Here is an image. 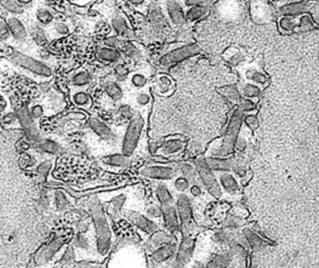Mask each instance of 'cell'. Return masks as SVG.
I'll return each mask as SVG.
<instances>
[{
  "mask_svg": "<svg viewBox=\"0 0 319 268\" xmlns=\"http://www.w3.org/2000/svg\"><path fill=\"white\" fill-rule=\"evenodd\" d=\"M90 210L95 221L96 236H97V249L99 253L106 254L111 246V231L109 224L106 220V215L102 210L99 202L92 201L90 203Z\"/></svg>",
  "mask_w": 319,
  "mask_h": 268,
  "instance_id": "obj_1",
  "label": "cell"
},
{
  "mask_svg": "<svg viewBox=\"0 0 319 268\" xmlns=\"http://www.w3.org/2000/svg\"><path fill=\"white\" fill-rule=\"evenodd\" d=\"M279 29L282 33H303L315 29H319L312 16L308 13H302L297 16H282L278 22Z\"/></svg>",
  "mask_w": 319,
  "mask_h": 268,
  "instance_id": "obj_2",
  "label": "cell"
},
{
  "mask_svg": "<svg viewBox=\"0 0 319 268\" xmlns=\"http://www.w3.org/2000/svg\"><path fill=\"white\" fill-rule=\"evenodd\" d=\"M242 117H243V110L236 109L231 118V122L229 124V127L223 138L222 145L217 151L213 152V155L217 157H224L226 155L232 153L235 147V143L236 142L237 133L241 125Z\"/></svg>",
  "mask_w": 319,
  "mask_h": 268,
  "instance_id": "obj_3",
  "label": "cell"
},
{
  "mask_svg": "<svg viewBox=\"0 0 319 268\" xmlns=\"http://www.w3.org/2000/svg\"><path fill=\"white\" fill-rule=\"evenodd\" d=\"M200 52V47L196 44L186 45L183 47H177L174 50L168 52L160 60V63L164 68H167L177 63H180L186 59L193 57Z\"/></svg>",
  "mask_w": 319,
  "mask_h": 268,
  "instance_id": "obj_4",
  "label": "cell"
},
{
  "mask_svg": "<svg viewBox=\"0 0 319 268\" xmlns=\"http://www.w3.org/2000/svg\"><path fill=\"white\" fill-rule=\"evenodd\" d=\"M142 128H143V121L141 117L138 115L134 116L128 126L123 140L122 153L125 156H130L135 149L139 137L141 135Z\"/></svg>",
  "mask_w": 319,
  "mask_h": 268,
  "instance_id": "obj_5",
  "label": "cell"
},
{
  "mask_svg": "<svg viewBox=\"0 0 319 268\" xmlns=\"http://www.w3.org/2000/svg\"><path fill=\"white\" fill-rule=\"evenodd\" d=\"M197 173L200 175L203 184L215 198L221 196V188L213 175L211 169L208 167L205 159H198L195 161Z\"/></svg>",
  "mask_w": 319,
  "mask_h": 268,
  "instance_id": "obj_6",
  "label": "cell"
},
{
  "mask_svg": "<svg viewBox=\"0 0 319 268\" xmlns=\"http://www.w3.org/2000/svg\"><path fill=\"white\" fill-rule=\"evenodd\" d=\"M12 61L15 63L23 66L24 68H27L35 74L42 75V76H50V70L45 66L44 64L36 62L33 59L29 58L27 56L22 55L20 53H14L12 56Z\"/></svg>",
  "mask_w": 319,
  "mask_h": 268,
  "instance_id": "obj_7",
  "label": "cell"
},
{
  "mask_svg": "<svg viewBox=\"0 0 319 268\" xmlns=\"http://www.w3.org/2000/svg\"><path fill=\"white\" fill-rule=\"evenodd\" d=\"M166 11L168 17L175 25L181 26L187 23L186 13L184 12L182 6L177 2V0H167Z\"/></svg>",
  "mask_w": 319,
  "mask_h": 268,
  "instance_id": "obj_8",
  "label": "cell"
},
{
  "mask_svg": "<svg viewBox=\"0 0 319 268\" xmlns=\"http://www.w3.org/2000/svg\"><path fill=\"white\" fill-rule=\"evenodd\" d=\"M153 89L157 94L168 96L175 90V82L168 75L160 74L154 79Z\"/></svg>",
  "mask_w": 319,
  "mask_h": 268,
  "instance_id": "obj_9",
  "label": "cell"
},
{
  "mask_svg": "<svg viewBox=\"0 0 319 268\" xmlns=\"http://www.w3.org/2000/svg\"><path fill=\"white\" fill-rule=\"evenodd\" d=\"M111 25L114 29V31L118 34V35L125 37V38H130V36H133V30L131 28L130 24L127 20V18L124 16L122 13H117L114 15L111 21Z\"/></svg>",
  "mask_w": 319,
  "mask_h": 268,
  "instance_id": "obj_10",
  "label": "cell"
},
{
  "mask_svg": "<svg viewBox=\"0 0 319 268\" xmlns=\"http://www.w3.org/2000/svg\"><path fill=\"white\" fill-rule=\"evenodd\" d=\"M177 212L184 226L189 227V224L191 223L192 212L189 205V199L187 196L185 195L179 196V198L177 199Z\"/></svg>",
  "mask_w": 319,
  "mask_h": 268,
  "instance_id": "obj_11",
  "label": "cell"
},
{
  "mask_svg": "<svg viewBox=\"0 0 319 268\" xmlns=\"http://www.w3.org/2000/svg\"><path fill=\"white\" fill-rule=\"evenodd\" d=\"M309 8V3L305 1H297L285 4L281 6L278 10V12L281 16H297L302 13L307 12Z\"/></svg>",
  "mask_w": 319,
  "mask_h": 268,
  "instance_id": "obj_12",
  "label": "cell"
},
{
  "mask_svg": "<svg viewBox=\"0 0 319 268\" xmlns=\"http://www.w3.org/2000/svg\"><path fill=\"white\" fill-rule=\"evenodd\" d=\"M127 216L136 226H138L140 229L147 233H155L159 229V226L157 224H155L154 222L150 221L145 216L137 212L129 211L127 212Z\"/></svg>",
  "mask_w": 319,
  "mask_h": 268,
  "instance_id": "obj_13",
  "label": "cell"
},
{
  "mask_svg": "<svg viewBox=\"0 0 319 268\" xmlns=\"http://www.w3.org/2000/svg\"><path fill=\"white\" fill-rule=\"evenodd\" d=\"M142 173L152 179H162V180H170L175 175V173L172 169L167 167H161V166L145 168Z\"/></svg>",
  "mask_w": 319,
  "mask_h": 268,
  "instance_id": "obj_14",
  "label": "cell"
},
{
  "mask_svg": "<svg viewBox=\"0 0 319 268\" xmlns=\"http://www.w3.org/2000/svg\"><path fill=\"white\" fill-rule=\"evenodd\" d=\"M194 248V239L191 237H185L181 243V247L177 255L178 267L185 266L190 259Z\"/></svg>",
  "mask_w": 319,
  "mask_h": 268,
  "instance_id": "obj_15",
  "label": "cell"
},
{
  "mask_svg": "<svg viewBox=\"0 0 319 268\" xmlns=\"http://www.w3.org/2000/svg\"><path fill=\"white\" fill-rule=\"evenodd\" d=\"M91 127L94 129L95 133L100 136L103 140L112 142L115 140V135L112 132V130L106 126V124L97 118H92L91 119Z\"/></svg>",
  "mask_w": 319,
  "mask_h": 268,
  "instance_id": "obj_16",
  "label": "cell"
},
{
  "mask_svg": "<svg viewBox=\"0 0 319 268\" xmlns=\"http://www.w3.org/2000/svg\"><path fill=\"white\" fill-rule=\"evenodd\" d=\"M177 251V246L175 244L163 245L162 247L157 248V250L152 253V260L156 263H163L175 254Z\"/></svg>",
  "mask_w": 319,
  "mask_h": 268,
  "instance_id": "obj_17",
  "label": "cell"
},
{
  "mask_svg": "<svg viewBox=\"0 0 319 268\" xmlns=\"http://www.w3.org/2000/svg\"><path fill=\"white\" fill-rule=\"evenodd\" d=\"M96 54L101 61L108 63H117L121 58L120 50H118L116 47H106L105 45L98 47Z\"/></svg>",
  "mask_w": 319,
  "mask_h": 268,
  "instance_id": "obj_18",
  "label": "cell"
},
{
  "mask_svg": "<svg viewBox=\"0 0 319 268\" xmlns=\"http://www.w3.org/2000/svg\"><path fill=\"white\" fill-rule=\"evenodd\" d=\"M185 147V143L179 139H170L167 140L163 143L162 147L159 150V154H162L163 156H171L176 155L179 152L182 151Z\"/></svg>",
  "mask_w": 319,
  "mask_h": 268,
  "instance_id": "obj_19",
  "label": "cell"
},
{
  "mask_svg": "<svg viewBox=\"0 0 319 268\" xmlns=\"http://www.w3.org/2000/svg\"><path fill=\"white\" fill-rule=\"evenodd\" d=\"M118 47L120 51H122V53L134 61H138L142 58L140 48L129 40H120Z\"/></svg>",
  "mask_w": 319,
  "mask_h": 268,
  "instance_id": "obj_20",
  "label": "cell"
},
{
  "mask_svg": "<svg viewBox=\"0 0 319 268\" xmlns=\"http://www.w3.org/2000/svg\"><path fill=\"white\" fill-rule=\"evenodd\" d=\"M238 91L240 94L243 96V98L253 100L257 99L260 94V89L255 84L250 82H245L241 83L239 85Z\"/></svg>",
  "mask_w": 319,
  "mask_h": 268,
  "instance_id": "obj_21",
  "label": "cell"
},
{
  "mask_svg": "<svg viewBox=\"0 0 319 268\" xmlns=\"http://www.w3.org/2000/svg\"><path fill=\"white\" fill-rule=\"evenodd\" d=\"M163 214L165 217L166 226L171 230H177L178 227V217L176 209L172 205L164 206Z\"/></svg>",
  "mask_w": 319,
  "mask_h": 268,
  "instance_id": "obj_22",
  "label": "cell"
},
{
  "mask_svg": "<svg viewBox=\"0 0 319 268\" xmlns=\"http://www.w3.org/2000/svg\"><path fill=\"white\" fill-rule=\"evenodd\" d=\"M8 25H9V29L12 32V35L16 39L24 40V38L27 36L24 25L18 19L14 18V17L10 18L8 20Z\"/></svg>",
  "mask_w": 319,
  "mask_h": 268,
  "instance_id": "obj_23",
  "label": "cell"
},
{
  "mask_svg": "<svg viewBox=\"0 0 319 268\" xmlns=\"http://www.w3.org/2000/svg\"><path fill=\"white\" fill-rule=\"evenodd\" d=\"M176 239L170 235H166L164 232H157L150 239V245L153 248H159L162 245L174 244Z\"/></svg>",
  "mask_w": 319,
  "mask_h": 268,
  "instance_id": "obj_24",
  "label": "cell"
},
{
  "mask_svg": "<svg viewBox=\"0 0 319 268\" xmlns=\"http://www.w3.org/2000/svg\"><path fill=\"white\" fill-rule=\"evenodd\" d=\"M102 162L108 165V166H112V167H125L127 166L130 160L129 158H127V156H125L124 154L123 155H119V154H117V155H113V156H108V157H106V158H102Z\"/></svg>",
  "mask_w": 319,
  "mask_h": 268,
  "instance_id": "obj_25",
  "label": "cell"
},
{
  "mask_svg": "<svg viewBox=\"0 0 319 268\" xmlns=\"http://www.w3.org/2000/svg\"><path fill=\"white\" fill-rule=\"evenodd\" d=\"M105 91L106 94L109 96V98L112 99L114 102H118L119 100H121L123 96V92L117 82H106Z\"/></svg>",
  "mask_w": 319,
  "mask_h": 268,
  "instance_id": "obj_26",
  "label": "cell"
},
{
  "mask_svg": "<svg viewBox=\"0 0 319 268\" xmlns=\"http://www.w3.org/2000/svg\"><path fill=\"white\" fill-rule=\"evenodd\" d=\"M224 58L227 62H229L233 65H238L240 64L244 60L245 55L244 53L237 47H230L226 50L224 54Z\"/></svg>",
  "mask_w": 319,
  "mask_h": 268,
  "instance_id": "obj_27",
  "label": "cell"
},
{
  "mask_svg": "<svg viewBox=\"0 0 319 268\" xmlns=\"http://www.w3.org/2000/svg\"><path fill=\"white\" fill-rule=\"evenodd\" d=\"M208 167L214 171H221L226 172L231 169L232 163L230 160L223 159V158H207L205 159Z\"/></svg>",
  "mask_w": 319,
  "mask_h": 268,
  "instance_id": "obj_28",
  "label": "cell"
},
{
  "mask_svg": "<svg viewBox=\"0 0 319 268\" xmlns=\"http://www.w3.org/2000/svg\"><path fill=\"white\" fill-rule=\"evenodd\" d=\"M245 77L250 83L255 85H263L267 82V77L263 72L258 69H248L245 73Z\"/></svg>",
  "mask_w": 319,
  "mask_h": 268,
  "instance_id": "obj_29",
  "label": "cell"
},
{
  "mask_svg": "<svg viewBox=\"0 0 319 268\" xmlns=\"http://www.w3.org/2000/svg\"><path fill=\"white\" fill-rule=\"evenodd\" d=\"M218 93L221 94L222 96H224L225 98H227L229 101L233 102V103H239L241 96H240V93L238 91L236 87H235L234 85H227L222 88H220L218 90Z\"/></svg>",
  "mask_w": 319,
  "mask_h": 268,
  "instance_id": "obj_30",
  "label": "cell"
},
{
  "mask_svg": "<svg viewBox=\"0 0 319 268\" xmlns=\"http://www.w3.org/2000/svg\"><path fill=\"white\" fill-rule=\"evenodd\" d=\"M73 102L77 106L88 108L92 105V99L90 95L84 91H78L72 96Z\"/></svg>",
  "mask_w": 319,
  "mask_h": 268,
  "instance_id": "obj_31",
  "label": "cell"
},
{
  "mask_svg": "<svg viewBox=\"0 0 319 268\" xmlns=\"http://www.w3.org/2000/svg\"><path fill=\"white\" fill-rule=\"evenodd\" d=\"M220 184L221 187L224 188L226 191L233 193L235 192L238 189V184L234 176L230 173H223L220 175Z\"/></svg>",
  "mask_w": 319,
  "mask_h": 268,
  "instance_id": "obj_32",
  "label": "cell"
},
{
  "mask_svg": "<svg viewBox=\"0 0 319 268\" xmlns=\"http://www.w3.org/2000/svg\"><path fill=\"white\" fill-rule=\"evenodd\" d=\"M204 13H205V9L202 6H200V5L192 6L186 12V20H187V22L193 23V22L201 19V17L204 15Z\"/></svg>",
  "mask_w": 319,
  "mask_h": 268,
  "instance_id": "obj_33",
  "label": "cell"
},
{
  "mask_svg": "<svg viewBox=\"0 0 319 268\" xmlns=\"http://www.w3.org/2000/svg\"><path fill=\"white\" fill-rule=\"evenodd\" d=\"M156 195L163 206H168L173 204V198L165 186H158L156 189Z\"/></svg>",
  "mask_w": 319,
  "mask_h": 268,
  "instance_id": "obj_34",
  "label": "cell"
},
{
  "mask_svg": "<svg viewBox=\"0 0 319 268\" xmlns=\"http://www.w3.org/2000/svg\"><path fill=\"white\" fill-rule=\"evenodd\" d=\"M90 82H91V77L88 74V72L85 70L79 71L72 78L73 85H75L77 87H85V86L89 85Z\"/></svg>",
  "mask_w": 319,
  "mask_h": 268,
  "instance_id": "obj_35",
  "label": "cell"
},
{
  "mask_svg": "<svg viewBox=\"0 0 319 268\" xmlns=\"http://www.w3.org/2000/svg\"><path fill=\"white\" fill-rule=\"evenodd\" d=\"M131 84L136 88V89H141L143 87L146 86L147 82H148V79L147 77L143 74V73H134L130 78Z\"/></svg>",
  "mask_w": 319,
  "mask_h": 268,
  "instance_id": "obj_36",
  "label": "cell"
},
{
  "mask_svg": "<svg viewBox=\"0 0 319 268\" xmlns=\"http://www.w3.org/2000/svg\"><path fill=\"white\" fill-rule=\"evenodd\" d=\"M230 259L225 254H218L213 258L212 261L208 264L209 268H224L229 265Z\"/></svg>",
  "mask_w": 319,
  "mask_h": 268,
  "instance_id": "obj_37",
  "label": "cell"
},
{
  "mask_svg": "<svg viewBox=\"0 0 319 268\" xmlns=\"http://www.w3.org/2000/svg\"><path fill=\"white\" fill-rule=\"evenodd\" d=\"M181 173L186 178H188L189 181H191L196 178L197 170L190 164H184L181 167Z\"/></svg>",
  "mask_w": 319,
  "mask_h": 268,
  "instance_id": "obj_38",
  "label": "cell"
},
{
  "mask_svg": "<svg viewBox=\"0 0 319 268\" xmlns=\"http://www.w3.org/2000/svg\"><path fill=\"white\" fill-rule=\"evenodd\" d=\"M37 20L43 24H48L51 23L53 16L51 14V12H49L48 10H40L37 12Z\"/></svg>",
  "mask_w": 319,
  "mask_h": 268,
  "instance_id": "obj_39",
  "label": "cell"
},
{
  "mask_svg": "<svg viewBox=\"0 0 319 268\" xmlns=\"http://www.w3.org/2000/svg\"><path fill=\"white\" fill-rule=\"evenodd\" d=\"M175 187L177 191L179 192H185L187 189L189 188V180L188 178L184 177H178L175 181Z\"/></svg>",
  "mask_w": 319,
  "mask_h": 268,
  "instance_id": "obj_40",
  "label": "cell"
},
{
  "mask_svg": "<svg viewBox=\"0 0 319 268\" xmlns=\"http://www.w3.org/2000/svg\"><path fill=\"white\" fill-rule=\"evenodd\" d=\"M135 101H136L137 105H140V106H146V105L151 104V97L147 92H141V93H138L136 95Z\"/></svg>",
  "mask_w": 319,
  "mask_h": 268,
  "instance_id": "obj_41",
  "label": "cell"
},
{
  "mask_svg": "<svg viewBox=\"0 0 319 268\" xmlns=\"http://www.w3.org/2000/svg\"><path fill=\"white\" fill-rule=\"evenodd\" d=\"M238 105H240L243 111H252L256 108V105L253 103V101L246 98H241Z\"/></svg>",
  "mask_w": 319,
  "mask_h": 268,
  "instance_id": "obj_42",
  "label": "cell"
},
{
  "mask_svg": "<svg viewBox=\"0 0 319 268\" xmlns=\"http://www.w3.org/2000/svg\"><path fill=\"white\" fill-rule=\"evenodd\" d=\"M115 73L118 79H123L129 75V69L126 66H124L123 64H117L115 66Z\"/></svg>",
  "mask_w": 319,
  "mask_h": 268,
  "instance_id": "obj_43",
  "label": "cell"
},
{
  "mask_svg": "<svg viewBox=\"0 0 319 268\" xmlns=\"http://www.w3.org/2000/svg\"><path fill=\"white\" fill-rule=\"evenodd\" d=\"M6 7L8 10H10L11 12H14V13H20L23 11L22 6L19 5L16 1L14 0H8L6 3Z\"/></svg>",
  "mask_w": 319,
  "mask_h": 268,
  "instance_id": "obj_44",
  "label": "cell"
},
{
  "mask_svg": "<svg viewBox=\"0 0 319 268\" xmlns=\"http://www.w3.org/2000/svg\"><path fill=\"white\" fill-rule=\"evenodd\" d=\"M119 42H120V40L118 39L117 36H110V37H107L106 39H105L104 44H105V46H106V47H116V48H118Z\"/></svg>",
  "mask_w": 319,
  "mask_h": 268,
  "instance_id": "obj_45",
  "label": "cell"
},
{
  "mask_svg": "<svg viewBox=\"0 0 319 268\" xmlns=\"http://www.w3.org/2000/svg\"><path fill=\"white\" fill-rule=\"evenodd\" d=\"M124 200H125V196H122V195L116 197V198L112 200L111 203L113 204V209L115 210V212H117L121 208Z\"/></svg>",
  "mask_w": 319,
  "mask_h": 268,
  "instance_id": "obj_46",
  "label": "cell"
},
{
  "mask_svg": "<svg viewBox=\"0 0 319 268\" xmlns=\"http://www.w3.org/2000/svg\"><path fill=\"white\" fill-rule=\"evenodd\" d=\"M148 214L151 216V217H153V218H159L161 215H162V210H160L158 207L156 206H152L151 207L149 210H148Z\"/></svg>",
  "mask_w": 319,
  "mask_h": 268,
  "instance_id": "obj_47",
  "label": "cell"
},
{
  "mask_svg": "<svg viewBox=\"0 0 319 268\" xmlns=\"http://www.w3.org/2000/svg\"><path fill=\"white\" fill-rule=\"evenodd\" d=\"M56 30L60 35H67L69 33V28L66 24H58L56 25Z\"/></svg>",
  "mask_w": 319,
  "mask_h": 268,
  "instance_id": "obj_48",
  "label": "cell"
},
{
  "mask_svg": "<svg viewBox=\"0 0 319 268\" xmlns=\"http://www.w3.org/2000/svg\"><path fill=\"white\" fill-rule=\"evenodd\" d=\"M238 224H239V221H238V219L235 218V217L230 216L228 218V220H227V226L229 228H235V227L238 226Z\"/></svg>",
  "mask_w": 319,
  "mask_h": 268,
  "instance_id": "obj_49",
  "label": "cell"
},
{
  "mask_svg": "<svg viewBox=\"0 0 319 268\" xmlns=\"http://www.w3.org/2000/svg\"><path fill=\"white\" fill-rule=\"evenodd\" d=\"M246 122L250 128H255L257 126V117L254 116H248L246 117Z\"/></svg>",
  "mask_w": 319,
  "mask_h": 268,
  "instance_id": "obj_50",
  "label": "cell"
},
{
  "mask_svg": "<svg viewBox=\"0 0 319 268\" xmlns=\"http://www.w3.org/2000/svg\"><path fill=\"white\" fill-rule=\"evenodd\" d=\"M189 191H190V194H191L192 196H194V197H199V196H201V188L198 187V186H192V187H190V190H189Z\"/></svg>",
  "mask_w": 319,
  "mask_h": 268,
  "instance_id": "obj_51",
  "label": "cell"
},
{
  "mask_svg": "<svg viewBox=\"0 0 319 268\" xmlns=\"http://www.w3.org/2000/svg\"><path fill=\"white\" fill-rule=\"evenodd\" d=\"M120 114L124 117H131V109L128 105H123L120 108Z\"/></svg>",
  "mask_w": 319,
  "mask_h": 268,
  "instance_id": "obj_52",
  "label": "cell"
},
{
  "mask_svg": "<svg viewBox=\"0 0 319 268\" xmlns=\"http://www.w3.org/2000/svg\"><path fill=\"white\" fill-rule=\"evenodd\" d=\"M245 146H246L245 140L242 139V138H239L235 142V147H236L237 150H243Z\"/></svg>",
  "mask_w": 319,
  "mask_h": 268,
  "instance_id": "obj_53",
  "label": "cell"
},
{
  "mask_svg": "<svg viewBox=\"0 0 319 268\" xmlns=\"http://www.w3.org/2000/svg\"><path fill=\"white\" fill-rule=\"evenodd\" d=\"M129 1L132 5H134L135 7H140L146 2V0H129Z\"/></svg>",
  "mask_w": 319,
  "mask_h": 268,
  "instance_id": "obj_54",
  "label": "cell"
},
{
  "mask_svg": "<svg viewBox=\"0 0 319 268\" xmlns=\"http://www.w3.org/2000/svg\"><path fill=\"white\" fill-rule=\"evenodd\" d=\"M200 2H201V0H187L186 4H187V6H190V7H192V6H196V5H199V4H200Z\"/></svg>",
  "mask_w": 319,
  "mask_h": 268,
  "instance_id": "obj_55",
  "label": "cell"
},
{
  "mask_svg": "<svg viewBox=\"0 0 319 268\" xmlns=\"http://www.w3.org/2000/svg\"><path fill=\"white\" fill-rule=\"evenodd\" d=\"M19 2H21V3H28L29 1H31V0H18Z\"/></svg>",
  "mask_w": 319,
  "mask_h": 268,
  "instance_id": "obj_56",
  "label": "cell"
},
{
  "mask_svg": "<svg viewBox=\"0 0 319 268\" xmlns=\"http://www.w3.org/2000/svg\"><path fill=\"white\" fill-rule=\"evenodd\" d=\"M273 1H276V2H280V1H285V0H273Z\"/></svg>",
  "mask_w": 319,
  "mask_h": 268,
  "instance_id": "obj_57",
  "label": "cell"
}]
</instances>
